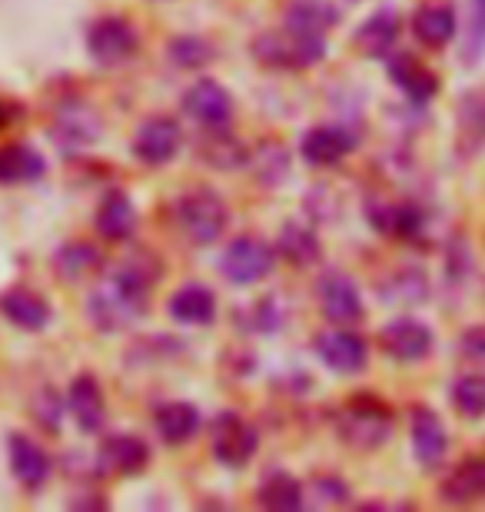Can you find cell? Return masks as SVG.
I'll return each instance as SVG.
<instances>
[{
  "instance_id": "6da1fadb",
  "label": "cell",
  "mask_w": 485,
  "mask_h": 512,
  "mask_svg": "<svg viewBox=\"0 0 485 512\" xmlns=\"http://www.w3.org/2000/svg\"><path fill=\"white\" fill-rule=\"evenodd\" d=\"M147 286L113 270L87 300V316L100 333H120L147 313Z\"/></svg>"
},
{
  "instance_id": "7a4b0ae2",
  "label": "cell",
  "mask_w": 485,
  "mask_h": 512,
  "mask_svg": "<svg viewBox=\"0 0 485 512\" xmlns=\"http://www.w3.org/2000/svg\"><path fill=\"white\" fill-rule=\"evenodd\" d=\"M253 57L276 70H309L326 60V34H306L286 24L280 30H263L253 37Z\"/></svg>"
},
{
  "instance_id": "3957f363",
  "label": "cell",
  "mask_w": 485,
  "mask_h": 512,
  "mask_svg": "<svg viewBox=\"0 0 485 512\" xmlns=\"http://www.w3.org/2000/svg\"><path fill=\"white\" fill-rule=\"evenodd\" d=\"M226 223H230V210H226V203L213 190L196 187L177 200V227L193 247L216 243L223 237Z\"/></svg>"
},
{
  "instance_id": "277c9868",
  "label": "cell",
  "mask_w": 485,
  "mask_h": 512,
  "mask_svg": "<svg viewBox=\"0 0 485 512\" xmlns=\"http://www.w3.org/2000/svg\"><path fill=\"white\" fill-rule=\"evenodd\" d=\"M336 433L343 443L369 453V449H379L392 436V413L376 399H353L339 413Z\"/></svg>"
},
{
  "instance_id": "5b68a950",
  "label": "cell",
  "mask_w": 485,
  "mask_h": 512,
  "mask_svg": "<svg viewBox=\"0 0 485 512\" xmlns=\"http://www.w3.org/2000/svg\"><path fill=\"white\" fill-rule=\"evenodd\" d=\"M256 446H260V433H256V426L246 423L243 416L220 413L210 423V449L220 466L243 469L256 456Z\"/></svg>"
},
{
  "instance_id": "8992f818",
  "label": "cell",
  "mask_w": 485,
  "mask_h": 512,
  "mask_svg": "<svg viewBox=\"0 0 485 512\" xmlns=\"http://www.w3.org/2000/svg\"><path fill=\"white\" fill-rule=\"evenodd\" d=\"M276 266V250L260 237H236L220 256V270L236 286H253L270 276Z\"/></svg>"
},
{
  "instance_id": "52a82bcc",
  "label": "cell",
  "mask_w": 485,
  "mask_h": 512,
  "mask_svg": "<svg viewBox=\"0 0 485 512\" xmlns=\"http://www.w3.org/2000/svg\"><path fill=\"white\" fill-rule=\"evenodd\" d=\"M140 40L130 20L123 17H100L87 30V50L90 57L103 67H120L137 54Z\"/></svg>"
},
{
  "instance_id": "ba28073f",
  "label": "cell",
  "mask_w": 485,
  "mask_h": 512,
  "mask_svg": "<svg viewBox=\"0 0 485 512\" xmlns=\"http://www.w3.org/2000/svg\"><path fill=\"white\" fill-rule=\"evenodd\" d=\"M319 310L329 323L349 326L363 320V293H359L356 280L343 270H326L316 283Z\"/></svg>"
},
{
  "instance_id": "9c48e42d",
  "label": "cell",
  "mask_w": 485,
  "mask_h": 512,
  "mask_svg": "<svg viewBox=\"0 0 485 512\" xmlns=\"http://www.w3.org/2000/svg\"><path fill=\"white\" fill-rule=\"evenodd\" d=\"M50 133H54V143L64 153H80L97 143L100 117L84 104V100H64V104L54 110Z\"/></svg>"
},
{
  "instance_id": "30bf717a",
  "label": "cell",
  "mask_w": 485,
  "mask_h": 512,
  "mask_svg": "<svg viewBox=\"0 0 485 512\" xmlns=\"http://www.w3.org/2000/svg\"><path fill=\"white\" fill-rule=\"evenodd\" d=\"M180 143H183V130L177 120L150 117L133 133V157L140 163H147V167H163V163H170L177 157Z\"/></svg>"
},
{
  "instance_id": "8fae6325",
  "label": "cell",
  "mask_w": 485,
  "mask_h": 512,
  "mask_svg": "<svg viewBox=\"0 0 485 512\" xmlns=\"http://www.w3.org/2000/svg\"><path fill=\"white\" fill-rule=\"evenodd\" d=\"M316 356L323 360L333 373H359L369 360V350H366V340L346 326H336V330H326L316 336Z\"/></svg>"
},
{
  "instance_id": "7c38bea8",
  "label": "cell",
  "mask_w": 485,
  "mask_h": 512,
  "mask_svg": "<svg viewBox=\"0 0 485 512\" xmlns=\"http://www.w3.org/2000/svg\"><path fill=\"white\" fill-rule=\"evenodd\" d=\"M432 330L426 323L412 320V316H399V320H392L383 326V333H379V346L392 356V360L399 363H419L426 360L432 353Z\"/></svg>"
},
{
  "instance_id": "4fadbf2b",
  "label": "cell",
  "mask_w": 485,
  "mask_h": 512,
  "mask_svg": "<svg viewBox=\"0 0 485 512\" xmlns=\"http://www.w3.org/2000/svg\"><path fill=\"white\" fill-rule=\"evenodd\" d=\"M183 110H187V117H193L196 124L216 130L233 120V97L216 80H196L187 94H183Z\"/></svg>"
},
{
  "instance_id": "5bb4252c",
  "label": "cell",
  "mask_w": 485,
  "mask_h": 512,
  "mask_svg": "<svg viewBox=\"0 0 485 512\" xmlns=\"http://www.w3.org/2000/svg\"><path fill=\"white\" fill-rule=\"evenodd\" d=\"M353 150H356V137L346 127H336V124H323V127L306 130L303 143H299L303 160L316 170L336 167V163H343Z\"/></svg>"
},
{
  "instance_id": "9a60e30c",
  "label": "cell",
  "mask_w": 485,
  "mask_h": 512,
  "mask_svg": "<svg viewBox=\"0 0 485 512\" xmlns=\"http://www.w3.org/2000/svg\"><path fill=\"white\" fill-rule=\"evenodd\" d=\"M409 433H412V453H416L422 469H436L442 459H446L449 433H446V423L439 419L436 409H429V406L412 409Z\"/></svg>"
},
{
  "instance_id": "2e32d148",
  "label": "cell",
  "mask_w": 485,
  "mask_h": 512,
  "mask_svg": "<svg viewBox=\"0 0 485 512\" xmlns=\"http://www.w3.org/2000/svg\"><path fill=\"white\" fill-rule=\"evenodd\" d=\"M7 453H10V473L17 476V483L27 486L30 493H37L50 476V456L44 453V446L34 443L24 433H14L7 443Z\"/></svg>"
},
{
  "instance_id": "e0dca14e",
  "label": "cell",
  "mask_w": 485,
  "mask_h": 512,
  "mask_svg": "<svg viewBox=\"0 0 485 512\" xmlns=\"http://www.w3.org/2000/svg\"><path fill=\"white\" fill-rule=\"evenodd\" d=\"M67 409L70 416L77 419V426L84 429L87 436L100 433L103 416H107V399H103V389L97 383V376L80 373L67 389Z\"/></svg>"
},
{
  "instance_id": "ac0fdd59",
  "label": "cell",
  "mask_w": 485,
  "mask_h": 512,
  "mask_svg": "<svg viewBox=\"0 0 485 512\" xmlns=\"http://www.w3.org/2000/svg\"><path fill=\"white\" fill-rule=\"evenodd\" d=\"M153 426H157V436L167 446H183L200 433V409L193 403H183V399H167L153 409Z\"/></svg>"
},
{
  "instance_id": "d6986e66",
  "label": "cell",
  "mask_w": 485,
  "mask_h": 512,
  "mask_svg": "<svg viewBox=\"0 0 485 512\" xmlns=\"http://www.w3.org/2000/svg\"><path fill=\"white\" fill-rule=\"evenodd\" d=\"M97 463L103 473L113 476H137L140 469H147L150 463V446L140 436H110L100 446Z\"/></svg>"
},
{
  "instance_id": "ffe728a7",
  "label": "cell",
  "mask_w": 485,
  "mask_h": 512,
  "mask_svg": "<svg viewBox=\"0 0 485 512\" xmlns=\"http://www.w3.org/2000/svg\"><path fill=\"white\" fill-rule=\"evenodd\" d=\"M399 30H402V20L396 10H376L373 17L363 20V27L356 30V47L363 57H373V60H386L392 54L399 40Z\"/></svg>"
},
{
  "instance_id": "44dd1931",
  "label": "cell",
  "mask_w": 485,
  "mask_h": 512,
  "mask_svg": "<svg viewBox=\"0 0 485 512\" xmlns=\"http://www.w3.org/2000/svg\"><path fill=\"white\" fill-rule=\"evenodd\" d=\"M389 60V77L402 94L416 104H426L439 94V77L432 74L426 64H419L412 54H396V57H386Z\"/></svg>"
},
{
  "instance_id": "7402d4cb",
  "label": "cell",
  "mask_w": 485,
  "mask_h": 512,
  "mask_svg": "<svg viewBox=\"0 0 485 512\" xmlns=\"http://www.w3.org/2000/svg\"><path fill=\"white\" fill-rule=\"evenodd\" d=\"M0 313H4L7 323H14L17 330H27V333L47 330L50 316H54L44 296H37L34 290H7L0 296Z\"/></svg>"
},
{
  "instance_id": "603a6c76",
  "label": "cell",
  "mask_w": 485,
  "mask_h": 512,
  "mask_svg": "<svg viewBox=\"0 0 485 512\" xmlns=\"http://www.w3.org/2000/svg\"><path fill=\"white\" fill-rule=\"evenodd\" d=\"M167 310L180 326H210L216 320V293L203 283H187L170 296Z\"/></svg>"
},
{
  "instance_id": "cb8c5ba5",
  "label": "cell",
  "mask_w": 485,
  "mask_h": 512,
  "mask_svg": "<svg viewBox=\"0 0 485 512\" xmlns=\"http://www.w3.org/2000/svg\"><path fill=\"white\" fill-rule=\"evenodd\" d=\"M94 223H97V233L103 240L123 243L133 237V230H137V207H133V200L127 193L110 190L107 197L100 200Z\"/></svg>"
},
{
  "instance_id": "d4e9b609",
  "label": "cell",
  "mask_w": 485,
  "mask_h": 512,
  "mask_svg": "<svg viewBox=\"0 0 485 512\" xmlns=\"http://www.w3.org/2000/svg\"><path fill=\"white\" fill-rule=\"evenodd\" d=\"M459 30L456 10L449 4H422L416 14H412V34H416L419 44H426L432 50L446 47Z\"/></svg>"
},
{
  "instance_id": "484cf974",
  "label": "cell",
  "mask_w": 485,
  "mask_h": 512,
  "mask_svg": "<svg viewBox=\"0 0 485 512\" xmlns=\"http://www.w3.org/2000/svg\"><path fill=\"white\" fill-rule=\"evenodd\" d=\"M442 499L452 506H472L485 499V459L472 456L466 463H459L442 483Z\"/></svg>"
},
{
  "instance_id": "4316f807",
  "label": "cell",
  "mask_w": 485,
  "mask_h": 512,
  "mask_svg": "<svg viewBox=\"0 0 485 512\" xmlns=\"http://www.w3.org/2000/svg\"><path fill=\"white\" fill-rule=\"evenodd\" d=\"M366 217L386 237L412 240L422 230V210L412 207V203H369Z\"/></svg>"
},
{
  "instance_id": "83f0119b",
  "label": "cell",
  "mask_w": 485,
  "mask_h": 512,
  "mask_svg": "<svg viewBox=\"0 0 485 512\" xmlns=\"http://www.w3.org/2000/svg\"><path fill=\"white\" fill-rule=\"evenodd\" d=\"M276 253H280L286 263H293L296 270H309V266H316L319 256H323V243H319L316 230H309L306 223L293 220L280 230Z\"/></svg>"
},
{
  "instance_id": "f1b7e54d",
  "label": "cell",
  "mask_w": 485,
  "mask_h": 512,
  "mask_svg": "<svg viewBox=\"0 0 485 512\" xmlns=\"http://www.w3.org/2000/svg\"><path fill=\"white\" fill-rule=\"evenodd\" d=\"M47 160L40 157L34 147L27 143H7L0 147V183H34L37 177H44Z\"/></svg>"
},
{
  "instance_id": "f546056e",
  "label": "cell",
  "mask_w": 485,
  "mask_h": 512,
  "mask_svg": "<svg viewBox=\"0 0 485 512\" xmlns=\"http://www.w3.org/2000/svg\"><path fill=\"white\" fill-rule=\"evenodd\" d=\"M283 24L293 30H306V34H326L339 24V10L329 0H290Z\"/></svg>"
},
{
  "instance_id": "4dcf8cb0",
  "label": "cell",
  "mask_w": 485,
  "mask_h": 512,
  "mask_svg": "<svg viewBox=\"0 0 485 512\" xmlns=\"http://www.w3.org/2000/svg\"><path fill=\"white\" fill-rule=\"evenodd\" d=\"M256 503L270 512H296L303 509V486H299V479L283 473V469H276L260 483L256 489Z\"/></svg>"
},
{
  "instance_id": "1f68e13d",
  "label": "cell",
  "mask_w": 485,
  "mask_h": 512,
  "mask_svg": "<svg viewBox=\"0 0 485 512\" xmlns=\"http://www.w3.org/2000/svg\"><path fill=\"white\" fill-rule=\"evenodd\" d=\"M200 157L206 160V167H216V170H240L250 163V153L233 133H226V127H216L203 137L200 143Z\"/></svg>"
},
{
  "instance_id": "d6a6232c",
  "label": "cell",
  "mask_w": 485,
  "mask_h": 512,
  "mask_svg": "<svg viewBox=\"0 0 485 512\" xmlns=\"http://www.w3.org/2000/svg\"><path fill=\"white\" fill-rule=\"evenodd\" d=\"M54 266H57V276L64 283H80L100 266V250L94 247V243L70 240V243H64V247L57 250Z\"/></svg>"
},
{
  "instance_id": "836d02e7",
  "label": "cell",
  "mask_w": 485,
  "mask_h": 512,
  "mask_svg": "<svg viewBox=\"0 0 485 512\" xmlns=\"http://www.w3.org/2000/svg\"><path fill=\"white\" fill-rule=\"evenodd\" d=\"M213 54H216V50H213L210 40H203V37H196V34L173 37L170 47H167L170 64L180 67V70H200V67L210 64Z\"/></svg>"
},
{
  "instance_id": "e575fe53",
  "label": "cell",
  "mask_w": 485,
  "mask_h": 512,
  "mask_svg": "<svg viewBox=\"0 0 485 512\" xmlns=\"http://www.w3.org/2000/svg\"><path fill=\"white\" fill-rule=\"evenodd\" d=\"M485 54V0H469L466 30H462V60L472 67Z\"/></svg>"
},
{
  "instance_id": "d590c367",
  "label": "cell",
  "mask_w": 485,
  "mask_h": 512,
  "mask_svg": "<svg viewBox=\"0 0 485 512\" xmlns=\"http://www.w3.org/2000/svg\"><path fill=\"white\" fill-rule=\"evenodd\" d=\"M452 406L466 419L485 416V376H459L452 383Z\"/></svg>"
},
{
  "instance_id": "8d00e7d4",
  "label": "cell",
  "mask_w": 485,
  "mask_h": 512,
  "mask_svg": "<svg viewBox=\"0 0 485 512\" xmlns=\"http://www.w3.org/2000/svg\"><path fill=\"white\" fill-rule=\"evenodd\" d=\"M30 413L47 433H60V419H64V399L57 396L54 386H40L34 393V403H30Z\"/></svg>"
},
{
  "instance_id": "74e56055",
  "label": "cell",
  "mask_w": 485,
  "mask_h": 512,
  "mask_svg": "<svg viewBox=\"0 0 485 512\" xmlns=\"http://www.w3.org/2000/svg\"><path fill=\"white\" fill-rule=\"evenodd\" d=\"M459 137L462 140H485V97L469 94L459 104Z\"/></svg>"
},
{
  "instance_id": "f35d334b",
  "label": "cell",
  "mask_w": 485,
  "mask_h": 512,
  "mask_svg": "<svg viewBox=\"0 0 485 512\" xmlns=\"http://www.w3.org/2000/svg\"><path fill=\"white\" fill-rule=\"evenodd\" d=\"M260 160H263V167L256 170V180L266 183V187H276V183L290 173V153H286L280 143H266L260 150Z\"/></svg>"
},
{
  "instance_id": "ab89813d",
  "label": "cell",
  "mask_w": 485,
  "mask_h": 512,
  "mask_svg": "<svg viewBox=\"0 0 485 512\" xmlns=\"http://www.w3.org/2000/svg\"><path fill=\"white\" fill-rule=\"evenodd\" d=\"M240 320L246 330H253V333H276L283 323V313H280V306H276V300H260V303H253L250 310H243Z\"/></svg>"
},
{
  "instance_id": "60d3db41",
  "label": "cell",
  "mask_w": 485,
  "mask_h": 512,
  "mask_svg": "<svg viewBox=\"0 0 485 512\" xmlns=\"http://www.w3.org/2000/svg\"><path fill=\"white\" fill-rule=\"evenodd\" d=\"M459 353L466 360H485V326H472L459 336Z\"/></svg>"
},
{
  "instance_id": "b9f144b4",
  "label": "cell",
  "mask_w": 485,
  "mask_h": 512,
  "mask_svg": "<svg viewBox=\"0 0 485 512\" xmlns=\"http://www.w3.org/2000/svg\"><path fill=\"white\" fill-rule=\"evenodd\" d=\"M10 120H14V110H7L4 104H0V127H7Z\"/></svg>"
}]
</instances>
